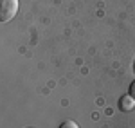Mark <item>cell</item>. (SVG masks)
Returning <instances> with one entry per match:
<instances>
[{
	"label": "cell",
	"instance_id": "3",
	"mask_svg": "<svg viewBox=\"0 0 135 128\" xmlns=\"http://www.w3.org/2000/svg\"><path fill=\"white\" fill-rule=\"evenodd\" d=\"M60 128H79V126H78V125H76L74 121H65V123H63Z\"/></svg>",
	"mask_w": 135,
	"mask_h": 128
},
{
	"label": "cell",
	"instance_id": "2",
	"mask_svg": "<svg viewBox=\"0 0 135 128\" xmlns=\"http://www.w3.org/2000/svg\"><path fill=\"white\" fill-rule=\"evenodd\" d=\"M119 107H121L123 112H130V110L135 107V99L130 96V94H128V96H123L121 101H119Z\"/></svg>",
	"mask_w": 135,
	"mask_h": 128
},
{
	"label": "cell",
	"instance_id": "4",
	"mask_svg": "<svg viewBox=\"0 0 135 128\" xmlns=\"http://www.w3.org/2000/svg\"><path fill=\"white\" fill-rule=\"evenodd\" d=\"M130 96H132V97L135 99V81L132 83V85H130Z\"/></svg>",
	"mask_w": 135,
	"mask_h": 128
},
{
	"label": "cell",
	"instance_id": "1",
	"mask_svg": "<svg viewBox=\"0 0 135 128\" xmlns=\"http://www.w3.org/2000/svg\"><path fill=\"white\" fill-rule=\"evenodd\" d=\"M18 11V0H0V18L2 22H11Z\"/></svg>",
	"mask_w": 135,
	"mask_h": 128
}]
</instances>
